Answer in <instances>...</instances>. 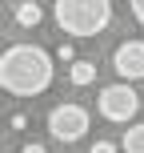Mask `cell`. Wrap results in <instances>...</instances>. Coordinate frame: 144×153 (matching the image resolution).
Wrapping results in <instances>:
<instances>
[{
  "label": "cell",
  "instance_id": "obj_7",
  "mask_svg": "<svg viewBox=\"0 0 144 153\" xmlns=\"http://www.w3.org/2000/svg\"><path fill=\"white\" fill-rule=\"evenodd\" d=\"M68 81L72 85H92V81H96V65H92V61H72L68 65Z\"/></svg>",
  "mask_w": 144,
  "mask_h": 153
},
{
  "label": "cell",
  "instance_id": "obj_1",
  "mask_svg": "<svg viewBox=\"0 0 144 153\" xmlns=\"http://www.w3.org/2000/svg\"><path fill=\"white\" fill-rule=\"evenodd\" d=\"M52 76V56L36 45H12L0 56V89L12 97H40Z\"/></svg>",
  "mask_w": 144,
  "mask_h": 153
},
{
  "label": "cell",
  "instance_id": "obj_9",
  "mask_svg": "<svg viewBox=\"0 0 144 153\" xmlns=\"http://www.w3.org/2000/svg\"><path fill=\"white\" fill-rule=\"evenodd\" d=\"M56 56H60L64 65H72V61H76V48H72V40H64V45L56 48Z\"/></svg>",
  "mask_w": 144,
  "mask_h": 153
},
{
  "label": "cell",
  "instance_id": "obj_3",
  "mask_svg": "<svg viewBox=\"0 0 144 153\" xmlns=\"http://www.w3.org/2000/svg\"><path fill=\"white\" fill-rule=\"evenodd\" d=\"M84 133H88V109L84 105L64 101V105H56L52 113H48V137H56L60 145H72Z\"/></svg>",
  "mask_w": 144,
  "mask_h": 153
},
{
  "label": "cell",
  "instance_id": "obj_5",
  "mask_svg": "<svg viewBox=\"0 0 144 153\" xmlns=\"http://www.w3.org/2000/svg\"><path fill=\"white\" fill-rule=\"evenodd\" d=\"M112 69L120 81H144V40H124L112 53Z\"/></svg>",
  "mask_w": 144,
  "mask_h": 153
},
{
  "label": "cell",
  "instance_id": "obj_8",
  "mask_svg": "<svg viewBox=\"0 0 144 153\" xmlns=\"http://www.w3.org/2000/svg\"><path fill=\"white\" fill-rule=\"evenodd\" d=\"M120 149H124V153H144V125H128Z\"/></svg>",
  "mask_w": 144,
  "mask_h": 153
},
{
  "label": "cell",
  "instance_id": "obj_12",
  "mask_svg": "<svg viewBox=\"0 0 144 153\" xmlns=\"http://www.w3.org/2000/svg\"><path fill=\"white\" fill-rule=\"evenodd\" d=\"M20 153H48V149H44V145H36V141H28V145H24Z\"/></svg>",
  "mask_w": 144,
  "mask_h": 153
},
{
  "label": "cell",
  "instance_id": "obj_2",
  "mask_svg": "<svg viewBox=\"0 0 144 153\" xmlns=\"http://www.w3.org/2000/svg\"><path fill=\"white\" fill-rule=\"evenodd\" d=\"M52 16L68 36H96L112 20V0H56Z\"/></svg>",
  "mask_w": 144,
  "mask_h": 153
},
{
  "label": "cell",
  "instance_id": "obj_4",
  "mask_svg": "<svg viewBox=\"0 0 144 153\" xmlns=\"http://www.w3.org/2000/svg\"><path fill=\"white\" fill-rule=\"evenodd\" d=\"M100 117L104 121H116V125H128L132 117H136V109H140V97H136V89H132L128 81H120V85H108V89H100Z\"/></svg>",
  "mask_w": 144,
  "mask_h": 153
},
{
  "label": "cell",
  "instance_id": "obj_11",
  "mask_svg": "<svg viewBox=\"0 0 144 153\" xmlns=\"http://www.w3.org/2000/svg\"><path fill=\"white\" fill-rule=\"evenodd\" d=\"M128 8H132V16L144 24V0H128Z\"/></svg>",
  "mask_w": 144,
  "mask_h": 153
},
{
  "label": "cell",
  "instance_id": "obj_10",
  "mask_svg": "<svg viewBox=\"0 0 144 153\" xmlns=\"http://www.w3.org/2000/svg\"><path fill=\"white\" fill-rule=\"evenodd\" d=\"M88 153H116V145H112V141H104V137H96Z\"/></svg>",
  "mask_w": 144,
  "mask_h": 153
},
{
  "label": "cell",
  "instance_id": "obj_6",
  "mask_svg": "<svg viewBox=\"0 0 144 153\" xmlns=\"http://www.w3.org/2000/svg\"><path fill=\"white\" fill-rule=\"evenodd\" d=\"M12 16H16V24H20V28H36V24L44 20V8H40L36 0H20Z\"/></svg>",
  "mask_w": 144,
  "mask_h": 153
}]
</instances>
